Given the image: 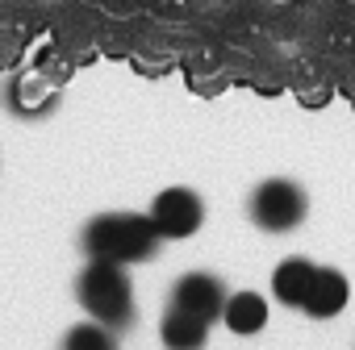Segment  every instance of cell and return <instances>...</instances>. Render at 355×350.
I'll return each mask as SVG.
<instances>
[{
    "mask_svg": "<svg viewBox=\"0 0 355 350\" xmlns=\"http://www.w3.org/2000/svg\"><path fill=\"white\" fill-rule=\"evenodd\" d=\"M80 246L88 259H109V263H146L159 250V230L146 213H101L84 225Z\"/></svg>",
    "mask_w": 355,
    "mask_h": 350,
    "instance_id": "cell-1",
    "label": "cell"
},
{
    "mask_svg": "<svg viewBox=\"0 0 355 350\" xmlns=\"http://www.w3.org/2000/svg\"><path fill=\"white\" fill-rule=\"evenodd\" d=\"M76 300L84 304V313L109 329H130L138 317L134 304V284L125 263H109V259H88V267L76 275Z\"/></svg>",
    "mask_w": 355,
    "mask_h": 350,
    "instance_id": "cell-2",
    "label": "cell"
},
{
    "mask_svg": "<svg viewBox=\"0 0 355 350\" xmlns=\"http://www.w3.org/2000/svg\"><path fill=\"white\" fill-rule=\"evenodd\" d=\"M251 221L268 234H293L305 213H309V196L301 184L293 180H263L255 192H251V205H247Z\"/></svg>",
    "mask_w": 355,
    "mask_h": 350,
    "instance_id": "cell-3",
    "label": "cell"
},
{
    "mask_svg": "<svg viewBox=\"0 0 355 350\" xmlns=\"http://www.w3.org/2000/svg\"><path fill=\"white\" fill-rule=\"evenodd\" d=\"M146 217L155 221L159 238H193L205 225V201L193 188H163L150 201Z\"/></svg>",
    "mask_w": 355,
    "mask_h": 350,
    "instance_id": "cell-4",
    "label": "cell"
},
{
    "mask_svg": "<svg viewBox=\"0 0 355 350\" xmlns=\"http://www.w3.org/2000/svg\"><path fill=\"white\" fill-rule=\"evenodd\" d=\"M226 284L218 279V275H209V271H189V275H180L171 284V304L167 308H180V313H189V317H201V321H222V308H226Z\"/></svg>",
    "mask_w": 355,
    "mask_h": 350,
    "instance_id": "cell-5",
    "label": "cell"
},
{
    "mask_svg": "<svg viewBox=\"0 0 355 350\" xmlns=\"http://www.w3.org/2000/svg\"><path fill=\"white\" fill-rule=\"evenodd\" d=\"M347 300H351V284H347V275L334 271V267H318L313 288H309L301 313H309L313 321H330V317H338V313L347 308Z\"/></svg>",
    "mask_w": 355,
    "mask_h": 350,
    "instance_id": "cell-6",
    "label": "cell"
},
{
    "mask_svg": "<svg viewBox=\"0 0 355 350\" xmlns=\"http://www.w3.org/2000/svg\"><path fill=\"white\" fill-rule=\"evenodd\" d=\"M313 275H318V263H309V259H301V255L284 259V263L272 271V292H276V300L288 304V308H301L305 296H309V288H313Z\"/></svg>",
    "mask_w": 355,
    "mask_h": 350,
    "instance_id": "cell-7",
    "label": "cell"
},
{
    "mask_svg": "<svg viewBox=\"0 0 355 350\" xmlns=\"http://www.w3.org/2000/svg\"><path fill=\"white\" fill-rule=\"evenodd\" d=\"M159 342H163V350H205V342H209V321L189 317V313H180V308H167L163 321H159Z\"/></svg>",
    "mask_w": 355,
    "mask_h": 350,
    "instance_id": "cell-8",
    "label": "cell"
},
{
    "mask_svg": "<svg viewBox=\"0 0 355 350\" xmlns=\"http://www.w3.org/2000/svg\"><path fill=\"white\" fill-rule=\"evenodd\" d=\"M222 321H226L230 333L251 338V333H259V329L268 325V300H263L259 292H234V296H226Z\"/></svg>",
    "mask_w": 355,
    "mask_h": 350,
    "instance_id": "cell-9",
    "label": "cell"
},
{
    "mask_svg": "<svg viewBox=\"0 0 355 350\" xmlns=\"http://www.w3.org/2000/svg\"><path fill=\"white\" fill-rule=\"evenodd\" d=\"M59 350H117V329L101 325V321H80L63 333V346Z\"/></svg>",
    "mask_w": 355,
    "mask_h": 350,
    "instance_id": "cell-10",
    "label": "cell"
},
{
    "mask_svg": "<svg viewBox=\"0 0 355 350\" xmlns=\"http://www.w3.org/2000/svg\"><path fill=\"white\" fill-rule=\"evenodd\" d=\"M51 104H55V96L42 92V88H34V80H13V84H9V109H13V113L34 117V113H46Z\"/></svg>",
    "mask_w": 355,
    "mask_h": 350,
    "instance_id": "cell-11",
    "label": "cell"
}]
</instances>
